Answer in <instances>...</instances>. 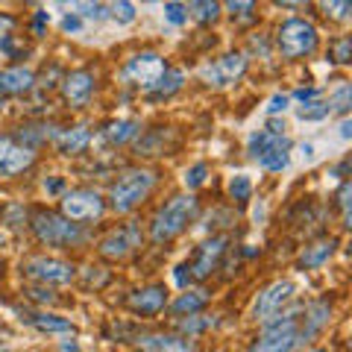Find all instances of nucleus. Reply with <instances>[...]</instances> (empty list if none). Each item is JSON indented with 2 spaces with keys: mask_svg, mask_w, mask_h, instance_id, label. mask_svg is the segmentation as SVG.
I'll list each match as a JSON object with an SVG mask.
<instances>
[{
  "mask_svg": "<svg viewBox=\"0 0 352 352\" xmlns=\"http://www.w3.org/2000/svg\"><path fill=\"white\" fill-rule=\"evenodd\" d=\"M288 150L291 138L285 135V120H267V126L250 132L247 138V156L270 173H279L291 164Z\"/></svg>",
  "mask_w": 352,
  "mask_h": 352,
  "instance_id": "nucleus-1",
  "label": "nucleus"
},
{
  "mask_svg": "<svg viewBox=\"0 0 352 352\" xmlns=\"http://www.w3.org/2000/svg\"><path fill=\"white\" fill-rule=\"evenodd\" d=\"M197 208H200V203H197L194 194L170 197L150 220V241L153 244H168V241L179 238L185 229H188L191 220L197 217Z\"/></svg>",
  "mask_w": 352,
  "mask_h": 352,
  "instance_id": "nucleus-2",
  "label": "nucleus"
},
{
  "mask_svg": "<svg viewBox=\"0 0 352 352\" xmlns=\"http://www.w3.org/2000/svg\"><path fill=\"white\" fill-rule=\"evenodd\" d=\"M30 232L36 235L38 244L56 247V250L82 247L85 241H88V232H85L80 223H74V220L62 217L56 212H44V208L32 212V217H30Z\"/></svg>",
  "mask_w": 352,
  "mask_h": 352,
  "instance_id": "nucleus-3",
  "label": "nucleus"
},
{
  "mask_svg": "<svg viewBox=\"0 0 352 352\" xmlns=\"http://www.w3.org/2000/svg\"><path fill=\"white\" fill-rule=\"evenodd\" d=\"M156 188V173L147 168H129L118 176L109 188V206L118 214H129L135 206H141Z\"/></svg>",
  "mask_w": 352,
  "mask_h": 352,
  "instance_id": "nucleus-4",
  "label": "nucleus"
},
{
  "mask_svg": "<svg viewBox=\"0 0 352 352\" xmlns=\"http://www.w3.org/2000/svg\"><path fill=\"white\" fill-rule=\"evenodd\" d=\"M300 314L302 308H291V311L264 320L258 340L247 352H294L300 344Z\"/></svg>",
  "mask_w": 352,
  "mask_h": 352,
  "instance_id": "nucleus-5",
  "label": "nucleus"
},
{
  "mask_svg": "<svg viewBox=\"0 0 352 352\" xmlns=\"http://www.w3.org/2000/svg\"><path fill=\"white\" fill-rule=\"evenodd\" d=\"M317 27L305 18H288L276 30V50L282 59H302L317 50Z\"/></svg>",
  "mask_w": 352,
  "mask_h": 352,
  "instance_id": "nucleus-6",
  "label": "nucleus"
},
{
  "mask_svg": "<svg viewBox=\"0 0 352 352\" xmlns=\"http://www.w3.org/2000/svg\"><path fill=\"white\" fill-rule=\"evenodd\" d=\"M103 212H106V200L94 188H71L62 194V217H68L80 226L100 220Z\"/></svg>",
  "mask_w": 352,
  "mask_h": 352,
  "instance_id": "nucleus-7",
  "label": "nucleus"
},
{
  "mask_svg": "<svg viewBox=\"0 0 352 352\" xmlns=\"http://www.w3.org/2000/svg\"><path fill=\"white\" fill-rule=\"evenodd\" d=\"M21 273L30 282H38L47 288V285H71L76 276V267L71 261H62L53 256H30L21 261Z\"/></svg>",
  "mask_w": 352,
  "mask_h": 352,
  "instance_id": "nucleus-8",
  "label": "nucleus"
},
{
  "mask_svg": "<svg viewBox=\"0 0 352 352\" xmlns=\"http://www.w3.org/2000/svg\"><path fill=\"white\" fill-rule=\"evenodd\" d=\"M168 71V65H164V59L159 56V53L153 50H141L135 53V56H129L124 71H120V80L141 88V91H153V85H156L162 80V74Z\"/></svg>",
  "mask_w": 352,
  "mask_h": 352,
  "instance_id": "nucleus-9",
  "label": "nucleus"
},
{
  "mask_svg": "<svg viewBox=\"0 0 352 352\" xmlns=\"http://www.w3.org/2000/svg\"><path fill=\"white\" fill-rule=\"evenodd\" d=\"M247 65H250L247 53H241V50L223 53L220 59L203 65V68H200V80H203L208 88H226V85L238 82L241 76L247 74Z\"/></svg>",
  "mask_w": 352,
  "mask_h": 352,
  "instance_id": "nucleus-10",
  "label": "nucleus"
},
{
  "mask_svg": "<svg viewBox=\"0 0 352 352\" xmlns=\"http://www.w3.org/2000/svg\"><path fill=\"white\" fill-rule=\"evenodd\" d=\"M226 250H229V238L226 235H214V238L203 241V244L194 250L191 261H185L191 282H203V279L212 276V273L220 267V258L226 256Z\"/></svg>",
  "mask_w": 352,
  "mask_h": 352,
  "instance_id": "nucleus-11",
  "label": "nucleus"
},
{
  "mask_svg": "<svg viewBox=\"0 0 352 352\" xmlns=\"http://www.w3.org/2000/svg\"><path fill=\"white\" fill-rule=\"evenodd\" d=\"M294 296H296V285L291 279H276V282H270L267 288H264L258 296H256V305H252V317L256 320H270V317H276L282 314L285 308H288L294 302Z\"/></svg>",
  "mask_w": 352,
  "mask_h": 352,
  "instance_id": "nucleus-12",
  "label": "nucleus"
},
{
  "mask_svg": "<svg viewBox=\"0 0 352 352\" xmlns=\"http://www.w3.org/2000/svg\"><path fill=\"white\" fill-rule=\"evenodd\" d=\"M141 244H144V232H141V226L135 223V220H129V223L112 229L100 244H97V250H100V256L109 258V261H120L132 256Z\"/></svg>",
  "mask_w": 352,
  "mask_h": 352,
  "instance_id": "nucleus-13",
  "label": "nucleus"
},
{
  "mask_svg": "<svg viewBox=\"0 0 352 352\" xmlns=\"http://www.w3.org/2000/svg\"><path fill=\"white\" fill-rule=\"evenodd\" d=\"M36 162V150L18 144L12 135H0V176L12 179V176L24 173Z\"/></svg>",
  "mask_w": 352,
  "mask_h": 352,
  "instance_id": "nucleus-14",
  "label": "nucleus"
},
{
  "mask_svg": "<svg viewBox=\"0 0 352 352\" xmlns=\"http://www.w3.org/2000/svg\"><path fill=\"white\" fill-rule=\"evenodd\" d=\"M94 74L91 71H68V74H62V97H65V103H68L71 109H82L88 106V100H91V94H94Z\"/></svg>",
  "mask_w": 352,
  "mask_h": 352,
  "instance_id": "nucleus-15",
  "label": "nucleus"
},
{
  "mask_svg": "<svg viewBox=\"0 0 352 352\" xmlns=\"http://www.w3.org/2000/svg\"><path fill=\"white\" fill-rule=\"evenodd\" d=\"M164 305H168L164 285H147V288H138L126 296V308L141 317H156L159 311H164Z\"/></svg>",
  "mask_w": 352,
  "mask_h": 352,
  "instance_id": "nucleus-16",
  "label": "nucleus"
},
{
  "mask_svg": "<svg viewBox=\"0 0 352 352\" xmlns=\"http://www.w3.org/2000/svg\"><path fill=\"white\" fill-rule=\"evenodd\" d=\"M138 349L144 352H194V340L182 338V335H164V332H150V335H138L135 338Z\"/></svg>",
  "mask_w": 352,
  "mask_h": 352,
  "instance_id": "nucleus-17",
  "label": "nucleus"
},
{
  "mask_svg": "<svg viewBox=\"0 0 352 352\" xmlns=\"http://www.w3.org/2000/svg\"><path fill=\"white\" fill-rule=\"evenodd\" d=\"M21 314V323H27L38 332H47V335H74V323L68 317H59V314H50V311H18Z\"/></svg>",
  "mask_w": 352,
  "mask_h": 352,
  "instance_id": "nucleus-18",
  "label": "nucleus"
},
{
  "mask_svg": "<svg viewBox=\"0 0 352 352\" xmlns=\"http://www.w3.org/2000/svg\"><path fill=\"white\" fill-rule=\"evenodd\" d=\"M53 144H56V150L62 153V156H80V153L91 144V132H88V126H82V124L65 126V129L56 132Z\"/></svg>",
  "mask_w": 352,
  "mask_h": 352,
  "instance_id": "nucleus-19",
  "label": "nucleus"
},
{
  "mask_svg": "<svg viewBox=\"0 0 352 352\" xmlns=\"http://www.w3.org/2000/svg\"><path fill=\"white\" fill-rule=\"evenodd\" d=\"M335 247H338V238H320L314 244H308L300 258H296V270H317L335 256Z\"/></svg>",
  "mask_w": 352,
  "mask_h": 352,
  "instance_id": "nucleus-20",
  "label": "nucleus"
},
{
  "mask_svg": "<svg viewBox=\"0 0 352 352\" xmlns=\"http://www.w3.org/2000/svg\"><path fill=\"white\" fill-rule=\"evenodd\" d=\"M36 88V74L24 65H15V68H3L0 71V94H27Z\"/></svg>",
  "mask_w": 352,
  "mask_h": 352,
  "instance_id": "nucleus-21",
  "label": "nucleus"
},
{
  "mask_svg": "<svg viewBox=\"0 0 352 352\" xmlns=\"http://www.w3.org/2000/svg\"><path fill=\"white\" fill-rule=\"evenodd\" d=\"M302 314H305V323L300 326V344L305 338H314L329 323V317H332V305H329L326 300H314V302H308L302 308Z\"/></svg>",
  "mask_w": 352,
  "mask_h": 352,
  "instance_id": "nucleus-22",
  "label": "nucleus"
},
{
  "mask_svg": "<svg viewBox=\"0 0 352 352\" xmlns=\"http://www.w3.org/2000/svg\"><path fill=\"white\" fill-rule=\"evenodd\" d=\"M141 132V124L132 118H124V120H112V124L103 126V138L109 141L112 147H120V144H129V141H135Z\"/></svg>",
  "mask_w": 352,
  "mask_h": 352,
  "instance_id": "nucleus-23",
  "label": "nucleus"
},
{
  "mask_svg": "<svg viewBox=\"0 0 352 352\" xmlns=\"http://www.w3.org/2000/svg\"><path fill=\"white\" fill-rule=\"evenodd\" d=\"M208 300H212V294H208L206 288H197V291H185L179 294V300H176L170 305V311L176 317H191V314H203V308L208 305Z\"/></svg>",
  "mask_w": 352,
  "mask_h": 352,
  "instance_id": "nucleus-24",
  "label": "nucleus"
},
{
  "mask_svg": "<svg viewBox=\"0 0 352 352\" xmlns=\"http://www.w3.org/2000/svg\"><path fill=\"white\" fill-rule=\"evenodd\" d=\"M182 85H185V74L179 68H168L162 74V80L153 85V91H147V100H168Z\"/></svg>",
  "mask_w": 352,
  "mask_h": 352,
  "instance_id": "nucleus-25",
  "label": "nucleus"
},
{
  "mask_svg": "<svg viewBox=\"0 0 352 352\" xmlns=\"http://www.w3.org/2000/svg\"><path fill=\"white\" fill-rule=\"evenodd\" d=\"M188 18H194L203 27L214 24L220 18V3H214V0H194V3H188Z\"/></svg>",
  "mask_w": 352,
  "mask_h": 352,
  "instance_id": "nucleus-26",
  "label": "nucleus"
},
{
  "mask_svg": "<svg viewBox=\"0 0 352 352\" xmlns=\"http://www.w3.org/2000/svg\"><path fill=\"white\" fill-rule=\"evenodd\" d=\"M326 103H329V109H332V115L346 118L349 115V106H352V88H349V82L346 80H338L335 91H332V97H329Z\"/></svg>",
  "mask_w": 352,
  "mask_h": 352,
  "instance_id": "nucleus-27",
  "label": "nucleus"
},
{
  "mask_svg": "<svg viewBox=\"0 0 352 352\" xmlns=\"http://www.w3.org/2000/svg\"><path fill=\"white\" fill-rule=\"evenodd\" d=\"M329 115H332V109H329L326 100H308V103H300L296 106V118L300 120H308V124H317V120H326Z\"/></svg>",
  "mask_w": 352,
  "mask_h": 352,
  "instance_id": "nucleus-28",
  "label": "nucleus"
},
{
  "mask_svg": "<svg viewBox=\"0 0 352 352\" xmlns=\"http://www.w3.org/2000/svg\"><path fill=\"white\" fill-rule=\"evenodd\" d=\"M212 317L208 314H191V317H182L179 323H176V332H179L182 338H194V335H200L206 332V329H212Z\"/></svg>",
  "mask_w": 352,
  "mask_h": 352,
  "instance_id": "nucleus-29",
  "label": "nucleus"
},
{
  "mask_svg": "<svg viewBox=\"0 0 352 352\" xmlns=\"http://www.w3.org/2000/svg\"><path fill=\"white\" fill-rule=\"evenodd\" d=\"M168 150V144H164V129H156L150 132V135H144L135 144V153L138 156H162V153Z\"/></svg>",
  "mask_w": 352,
  "mask_h": 352,
  "instance_id": "nucleus-30",
  "label": "nucleus"
},
{
  "mask_svg": "<svg viewBox=\"0 0 352 352\" xmlns=\"http://www.w3.org/2000/svg\"><path fill=\"white\" fill-rule=\"evenodd\" d=\"M226 191H229V197H232L235 203H247L250 194H252V179H250L247 173H235L232 179H229Z\"/></svg>",
  "mask_w": 352,
  "mask_h": 352,
  "instance_id": "nucleus-31",
  "label": "nucleus"
},
{
  "mask_svg": "<svg viewBox=\"0 0 352 352\" xmlns=\"http://www.w3.org/2000/svg\"><path fill=\"white\" fill-rule=\"evenodd\" d=\"M335 203H338V208H340V220H344V229H349L352 223V182L349 179H344L340 182V188H338V194H335Z\"/></svg>",
  "mask_w": 352,
  "mask_h": 352,
  "instance_id": "nucleus-32",
  "label": "nucleus"
},
{
  "mask_svg": "<svg viewBox=\"0 0 352 352\" xmlns=\"http://www.w3.org/2000/svg\"><path fill=\"white\" fill-rule=\"evenodd\" d=\"M352 59V38L349 36H340L332 41V47H329V62L335 65H346Z\"/></svg>",
  "mask_w": 352,
  "mask_h": 352,
  "instance_id": "nucleus-33",
  "label": "nucleus"
},
{
  "mask_svg": "<svg viewBox=\"0 0 352 352\" xmlns=\"http://www.w3.org/2000/svg\"><path fill=\"white\" fill-rule=\"evenodd\" d=\"M109 18L118 21V24H132L135 21V6L129 0H118V3H109Z\"/></svg>",
  "mask_w": 352,
  "mask_h": 352,
  "instance_id": "nucleus-34",
  "label": "nucleus"
},
{
  "mask_svg": "<svg viewBox=\"0 0 352 352\" xmlns=\"http://www.w3.org/2000/svg\"><path fill=\"white\" fill-rule=\"evenodd\" d=\"M164 21L173 27L188 24V3H164Z\"/></svg>",
  "mask_w": 352,
  "mask_h": 352,
  "instance_id": "nucleus-35",
  "label": "nucleus"
},
{
  "mask_svg": "<svg viewBox=\"0 0 352 352\" xmlns=\"http://www.w3.org/2000/svg\"><path fill=\"white\" fill-rule=\"evenodd\" d=\"M206 176H208V164L197 162V164H191V168L185 170V185H188V188H200V185L206 182Z\"/></svg>",
  "mask_w": 352,
  "mask_h": 352,
  "instance_id": "nucleus-36",
  "label": "nucleus"
},
{
  "mask_svg": "<svg viewBox=\"0 0 352 352\" xmlns=\"http://www.w3.org/2000/svg\"><path fill=\"white\" fill-rule=\"evenodd\" d=\"M74 9H76V15L88 18V21H103V18H109V9L103 3H76Z\"/></svg>",
  "mask_w": 352,
  "mask_h": 352,
  "instance_id": "nucleus-37",
  "label": "nucleus"
},
{
  "mask_svg": "<svg viewBox=\"0 0 352 352\" xmlns=\"http://www.w3.org/2000/svg\"><path fill=\"white\" fill-rule=\"evenodd\" d=\"M24 294H27V300L38 302V305H56L59 302V296L53 294L50 288H44V285H38V288H27Z\"/></svg>",
  "mask_w": 352,
  "mask_h": 352,
  "instance_id": "nucleus-38",
  "label": "nucleus"
},
{
  "mask_svg": "<svg viewBox=\"0 0 352 352\" xmlns=\"http://www.w3.org/2000/svg\"><path fill=\"white\" fill-rule=\"evenodd\" d=\"M220 9H226L232 18H238V21H247V18H252V9H256V3L252 0H232V3H226V6H220Z\"/></svg>",
  "mask_w": 352,
  "mask_h": 352,
  "instance_id": "nucleus-39",
  "label": "nucleus"
},
{
  "mask_svg": "<svg viewBox=\"0 0 352 352\" xmlns=\"http://www.w3.org/2000/svg\"><path fill=\"white\" fill-rule=\"evenodd\" d=\"M323 15L332 18V21H346L349 12H352V3H346V0H340V3H323Z\"/></svg>",
  "mask_w": 352,
  "mask_h": 352,
  "instance_id": "nucleus-40",
  "label": "nucleus"
},
{
  "mask_svg": "<svg viewBox=\"0 0 352 352\" xmlns=\"http://www.w3.org/2000/svg\"><path fill=\"white\" fill-rule=\"evenodd\" d=\"M15 27H18L15 15H9V12H0V47L12 41V32H15Z\"/></svg>",
  "mask_w": 352,
  "mask_h": 352,
  "instance_id": "nucleus-41",
  "label": "nucleus"
},
{
  "mask_svg": "<svg viewBox=\"0 0 352 352\" xmlns=\"http://www.w3.org/2000/svg\"><path fill=\"white\" fill-rule=\"evenodd\" d=\"M109 282V273L103 270V267H85V288H100V285H106Z\"/></svg>",
  "mask_w": 352,
  "mask_h": 352,
  "instance_id": "nucleus-42",
  "label": "nucleus"
},
{
  "mask_svg": "<svg viewBox=\"0 0 352 352\" xmlns=\"http://www.w3.org/2000/svg\"><path fill=\"white\" fill-rule=\"evenodd\" d=\"M288 103H291V94H282V91H276L267 100V115L273 118V115H279V112H285L288 109Z\"/></svg>",
  "mask_w": 352,
  "mask_h": 352,
  "instance_id": "nucleus-43",
  "label": "nucleus"
},
{
  "mask_svg": "<svg viewBox=\"0 0 352 352\" xmlns=\"http://www.w3.org/2000/svg\"><path fill=\"white\" fill-rule=\"evenodd\" d=\"M59 27H62V32H80V30H82V18L76 15V12H68V15L62 18Z\"/></svg>",
  "mask_w": 352,
  "mask_h": 352,
  "instance_id": "nucleus-44",
  "label": "nucleus"
},
{
  "mask_svg": "<svg viewBox=\"0 0 352 352\" xmlns=\"http://www.w3.org/2000/svg\"><path fill=\"white\" fill-rule=\"evenodd\" d=\"M41 188L47 194H65V179H62V176H50V179L41 182Z\"/></svg>",
  "mask_w": 352,
  "mask_h": 352,
  "instance_id": "nucleus-45",
  "label": "nucleus"
},
{
  "mask_svg": "<svg viewBox=\"0 0 352 352\" xmlns=\"http://www.w3.org/2000/svg\"><path fill=\"white\" fill-rule=\"evenodd\" d=\"M47 24H50V15L44 12V9H38V12L32 15V32H36V36H41L44 27H47Z\"/></svg>",
  "mask_w": 352,
  "mask_h": 352,
  "instance_id": "nucleus-46",
  "label": "nucleus"
},
{
  "mask_svg": "<svg viewBox=\"0 0 352 352\" xmlns=\"http://www.w3.org/2000/svg\"><path fill=\"white\" fill-rule=\"evenodd\" d=\"M317 97H320V88H296L294 91V100H300V103L317 100Z\"/></svg>",
  "mask_w": 352,
  "mask_h": 352,
  "instance_id": "nucleus-47",
  "label": "nucleus"
},
{
  "mask_svg": "<svg viewBox=\"0 0 352 352\" xmlns=\"http://www.w3.org/2000/svg\"><path fill=\"white\" fill-rule=\"evenodd\" d=\"M349 135H352V120L344 118V120H340V138H349Z\"/></svg>",
  "mask_w": 352,
  "mask_h": 352,
  "instance_id": "nucleus-48",
  "label": "nucleus"
},
{
  "mask_svg": "<svg viewBox=\"0 0 352 352\" xmlns=\"http://www.w3.org/2000/svg\"><path fill=\"white\" fill-rule=\"evenodd\" d=\"M300 153H302L305 162H311L314 159V144H300Z\"/></svg>",
  "mask_w": 352,
  "mask_h": 352,
  "instance_id": "nucleus-49",
  "label": "nucleus"
},
{
  "mask_svg": "<svg viewBox=\"0 0 352 352\" xmlns=\"http://www.w3.org/2000/svg\"><path fill=\"white\" fill-rule=\"evenodd\" d=\"M62 352H80V349H76V344H62Z\"/></svg>",
  "mask_w": 352,
  "mask_h": 352,
  "instance_id": "nucleus-50",
  "label": "nucleus"
},
{
  "mask_svg": "<svg viewBox=\"0 0 352 352\" xmlns=\"http://www.w3.org/2000/svg\"><path fill=\"white\" fill-rule=\"evenodd\" d=\"M3 106H6V100H3V94H0V112H3Z\"/></svg>",
  "mask_w": 352,
  "mask_h": 352,
  "instance_id": "nucleus-51",
  "label": "nucleus"
}]
</instances>
